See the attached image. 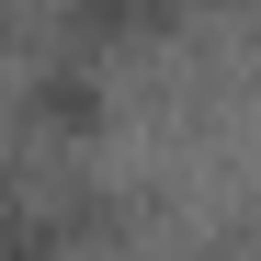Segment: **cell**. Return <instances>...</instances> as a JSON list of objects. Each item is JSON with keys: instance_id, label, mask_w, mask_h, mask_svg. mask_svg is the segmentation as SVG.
<instances>
[{"instance_id": "1", "label": "cell", "mask_w": 261, "mask_h": 261, "mask_svg": "<svg viewBox=\"0 0 261 261\" xmlns=\"http://www.w3.org/2000/svg\"><path fill=\"white\" fill-rule=\"evenodd\" d=\"M80 12H102V23H137V12H148V0H80Z\"/></svg>"}]
</instances>
